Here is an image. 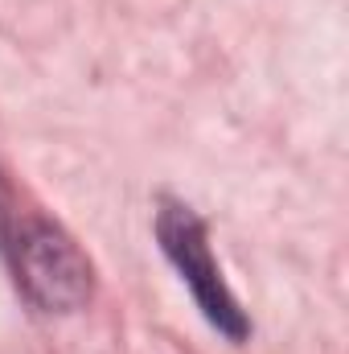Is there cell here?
<instances>
[{
    "instance_id": "obj_2",
    "label": "cell",
    "mask_w": 349,
    "mask_h": 354,
    "mask_svg": "<svg viewBox=\"0 0 349 354\" xmlns=\"http://www.w3.org/2000/svg\"><path fill=\"white\" fill-rule=\"evenodd\" d=\"M17 280L46 313H74L90 301V260L54 223H29L17 239Z\"/></svg>"
},
{
    "instance_id": "obj_1",
    "label": "cell",
    "mask_w": 349,
    "mask_h": 354,
    "mask_svg": "<svg viewBox=\"0 0 349 354\" xmlns=\"http://www.w3.org/2000/svg\"><path fill=\"white\" fill-rule=\"evenodd\" d=\"M157 239H161V248H165L169 264L181 272L185 288L193 292V301H197L201 317H206L218 334H226L230 342H243V338L251 334V322H247V313H243L239 297L230 292V284H226L222 268H218L214 252H210L206 223H201L185 202L165 198V202H161V210H157Z\"/></svg>"
}]
</instances>
